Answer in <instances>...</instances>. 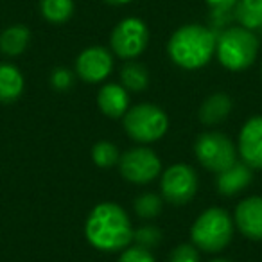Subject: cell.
<instances>
[{
    "mask_svg": "<svg viewBox=\"0 0 262 262\" xmlns=\"http://www.w3.org/2000/svg\"><path fill=\"white\" fill-rule=\"evenodd\" d=\"M133 226L120 205L106 201L92 208L84 223L88 243L101 251H122L133 241Z\"/></svg>",
    "mask_w": 262,
    "mask_h": 262,
    "instance_id": "cell-1",
    "label": "cell"
},
{
    "mask_svg": "<svg viewBox=\"0 0 262 262\" xmlns=\"http://www.w3.org/2000/svg\"><path fill=\"white\" fill-rule=\"evenodd\" d=\"M217 34L210 27L189 24L174 31L167 43V54L174 65L185 70H198L215 56Z\"/></svg>",
    "mask_w": 262,
    "mask_h": 262,
    "instance_id": "cell-2",
    "label": "cell"
},
{
    "mask_svg": "<svg viewBox=\"0 0 262 262\" xmlns=\"http://www.w3.org/2000/svg\"><path fill=\"white\" fill-rule=\"evenodd\" d=\"M258 54V38L253 31L244 27H232L217 34L215 56L225 69L241 72L251 67Z\"/></svg>",
    "mask_w": 262,
    "mask_h": 262,
    "instance_id": "cell-3",
    "label": "cell"
},
{
    "mask_svg": "<svg viewBox=\"0 0 262 262\" xmlns=\"http://www.w3.org/2000/svg\"><path fill=\"white\" fill-rule=\"evenodd\" d=\"M192 244L207 253L225 250L233 237V221L223 208L212 207L198 215L190 228Z\"/></svg>",
    "mask_w": 262,
    "mask_h": 262,
    "instance_id": "cell-4",
    "label": "cell"
},
{
    "mask_svg": "<svg viewBox=\"0 0 262 262\" xmlns=\"http://www.w3.org/2000/svg\"><path fill=\"white\" fill-rule=\"evenodd\" d=\"M124 129L135 142L151 144L160 140L167 133L169 119L158 106L142 102L127 110L124 115Z\"/></svg>",
    "mask_w": 262,
    "mask_h": 262,
    "instance_id": "cell-5",
    "label": "cell"
},
{
    "mask_svg": "<svg viewBox=\"0 0 262 262\" xmlns=\"http://www.w3.org/2000/svg\"><path fill=\"white\" fill-rule=\"evenodd\" d=\"M194 153L200 164L215 174L237 162V149L233 142L219 131L201 133L194 144Z\"/></svg>",
    "mask_w": 262,
    "mask_h": 262,
    "instance_id": "cell-6",
    "label": "cell"
},
{
    "mask_svg": "<svg viewBox=\"0 0 262 262\" xmlns=\"http://www.w3.org/2000/svg\"><path fill=\"white\" fill-rule=\"evenodd\" d=\"M149 41L147 26L140 18L129 16L115 26L110 38L112 51L122 59H135L146 51Z\"/></svg>",
    "mask_w": 262,
    "mask_h": 262,
    "instance_id": "cell-7",
    "label": "cell"
},
{
    "mask_svg": "<svg viewBox=\"0 0 262 262\" xmlns=\"http://www.w3.org/2000/svg\"><path fill=\"white\" fill-rule=\"evenodd\" d=\"M119 169L124 180L137 183V185H146L158 178V174L162 172V162L153 149L140 146L127 149L120 157Z\"/></svg>",
    "mask_w": 262,
    "mask_h": 262,
    "instance_id": "cell-8",
    "label": "cell"
},
{
    "mask_svg": "<svg viewBox=\"0 0 262 262\" xmlns=\"http://www.w3.org/2000/svg\"><path fill=\"white\" fill-rule=\"evenodd\" d=\"M162 196L172 205L189 203L198 190V174L192 167L185 164H174L162 174L160 182Z\"/></svg>",
    "mask_w": 262,
    "mask_h": 262,
    "instance_id": "cell-9",
    "label": "cell"
},
{
    "mask_svg": "<svg viewBox=\"0 0 262 262\" xmlns=\"http://www.w3.org/2000/svg\"><path fill=\"white\" fill-rule=\"evenodd\" d=\"M113 58L102 47H88L77 56L76 74L86 83H101L112 74Z\"/></svg>",
    "mask_w": 262,
    "mask_h": 262,
    "instance_id": "cell-10",
    "label": "cell"
},
{
    "mask_svg": "<svg viewBox=\"0 0 262 262\" xmlns=\"http://www.w3.org/2000/svg\"><path fill=\"white\" fill-rule=\"evenodd\" d=\"M237 149L248 167L262 169V115H255L244 122Z\"/></svg>",
    "mask_w": 262,
    "mask_h": 262,
    "instance_id": "cell-11",
    "label": "cell"
},
{
    "mask_svg": "<svg viewBox=\"0 0 262 262\" xmlns=\"http://www.w3.org/2000/svg\"><path fill=\"white\" fill-rule=\"evenodd\" d=\"M235 225L248 239L262 241V196H250L237 205Z\"/></svg>",
    "mask_w": 262,
    "mask_h": 262,
    "instance_id": "cell-12",
    "label": "cell"
},
{
    "mask_svg": "<svg viewBox=\"0 0 262 262\" xmlns=\"http://www.w3.org/2000/svg\"><path fill=\"white\" fill-rule=\"evenodd\" d=\"M97 106L110 119L124 117L129 110V92L122 84H104L97 94Z\"/></svg>",
    "mask_w": 262,
    "mask_h": 262,
    "instance_id": "cell-13",
    "label": "cell"
},
{
    "mask_svg": "<svg viewBox=\"0 0 262 262\" xmlns=\"http://www.w3.org/2000/svg\"><path fill=\"white\" fill-rule=\"evenodd\" d=\"M251 180H253L251 169L244 162L243 164L235 162L228 169L219 172L217 180H215V185H217V190L223 196H235V194L243 192L250 185Z\"/></svg>",
    "mask_w": 262,
    "mask_h": 262,
    "instance_id": "cell-14",
    "label": "cell"
},
{
    "mask_svg": "<svg viewBox=\"0 0 262 262\" xmlns=\"http://www.w3.org/2000/svg\"><path fill=\"white\" fill-rule=\"evenodd\" d=\"M24 76L11 63H0V102L11 104L24 92Z\"/></svg>",
    "mask_w": 262,
    "mask_h": 262,
    "instance_id": "cell-15",
    "label": "cell"
},
{
    "mask_svg": "<svg viewBox=\"0 0 262 262\" xmlns=\"http://www.w3.org/2000/svg\"><path fill=\"white\" fill-rule=\"evenodd\" d=\"M232 99L226 94H214L201 104L200 120L207 126H215L223 122L232 112Z\"/></svg>",
    "mask_w": 262,
    "mask_h": 262,
    "instance_id": "cell-16",
    "label": "cell"
},
{
    "mask_svg": "<svg viewBox=\"0 0 262 262\" xmlns=\"http://www.w3.org/2000/svg\"><path fill=\"white\" fill-rule=\"evenodd\" d=\"M31 40V31L29 27L16 24V26H9L8 29L2 31L0 34V52L6 56H18L27 49Z\"/></svg>",
    "mask_w": 262,
    "mask_h": 262,
    "instance_id": "cell-17",
    "label": "cell"
},
{
    "mask_svg": "<svg viewBox=\"0 0 262 262\" xmlns=\"http://www.w3.org/2000/svg\"><path fill=\"white\" fill-rule=\"evenodd\" d=\"M233 16L241 27L248 31L262 29V0H239Z\"/></svg>",
    "mask_w": 262,
    "mask_h": 262,
    "instance_id": "cell-18",
    "label": "cell"
},
{
    "mask_svg": "<svg viewBox=\"0 0 262 262\" xmlns=\"http://www.w3.org/2000/svg\"><path fill=\"white\" fill-rule=\"evenodd\" d=\"M237 2L239 0H207L210 8V29L215 34L228 29L230 24L235 20L233 11H235Z\"/></svg>",
    "mask_w": 262,
    "mask_h": 262,
    "instance_id": "cell-19",
    "label": "cell"
},
{
    "mask_svg": "<svg viewBox=\"0 0 262 262\" xmlns=\"http://www.w3.org/2000/svg\"><path fill=\"white\" fill-rule=\"evenodd\" d=\"M40 11L47 22L65 24L74 15V0H40Z\"/></svg>",
    "mask_w": 262,
    "mask_h": 262,
    "instance_id": "cell-20",
    "label": "cell"
},
{
    "mask_svg": "<svg viewBox=\"0 0 262 262\" xmlns=\"http://www.w3.org/2000/svg\"><path fill=\"white\" fill-rule=\"evenodd\" d=\"M120 79H122V86L127 92H142L149 83V74L144 65L131 61L126 63L124 69L120 70Z\"/></svg>",
    "mask_w": 262,
    "mask_h": 262,
    "instance_id": "cell-21",
    "label": "cell"
},
{
    "mask_svg": "<svg viewBox=\"0 0 262 262\" xmlns=\"http://www.w3.org/2000/svg\"><path fill=\"white\" fill-rule=\"evenodd\" d=\"M92 158H94L97 167L110 169V167H113V165L119 164L120 155L113 142H110V140H99V142L94 146V149H92Z\"/></svg>",
    "mask_w": 262,
    "mask_h": 262,
    "instance_id": "cell-22",
    "label": "cell"
},
{
    "mask_svg": "<svg viewBox=\"0 0 262 262\" xmlns=\"http://www.w3.org/2000/svg\"><path fill=\"white\" fill-rule=\"evenodd\" d=\"M135 212L142 219H155L162 212V198L153 192L140 194L135 200Z\"/></svg>",
    "mask_w": 262,
    "mask_h": 262,
    "instance_id": "cell-23",
    "label": "cell"
},
{
    "mask_svg": "<svg viewBox=\"0 0 262 262\" xmlns=\"http://www.w3.org/2000/svg\"><path fill=\"white\" fill-rule=\"evenodd\" d=\"M133 241L137 243V246L151 250V248H155L162 241V232H160V228H157V226H153V225L140 226V228H137L135 232H133Z\"/></svg>",
    "mask_w": 262,
    "mask_h": 262,
    "instance_id": "cell-24",
    "label": "cell"
},
{
    "mask_svg": "<svg viewBox=\"0 0 262 262\" xmlns=\"http://www.w3.org/2000/svg\"><path fill=\"white\" fill-rule=\"evenodd\" d=\"M51 84L54 90L58 92H67L74 86V72L65 67H58L52 70L51 74Z\"/></svg>",
    "mask_w": 262,
    "mask_h": 262,
    "instance_id": "cell-25",
    "label": "cell"
},
{
    "mask_svg": "<svg viewBox=\"0 0 262 262\" xmlns=\"http://www.w3.org/2000/svg\"><path fill=\"white\" fill-rule=\"evenodd\" d=\"M119 262H155V257L149 250L142 246H127L122 250L119 257Z\"/></svg>",
    "mask_w": 262,
    "mask_h": 262,
    "instance_id": "cell-26",
    "label": "cell"
},
{
    "mask_svg": "<svg viewBox=\"0 0 262 262\" xmlns=\"http://www.w3.org/2000/svg\"><path fill=\"white\" fill-rule=\"evenodd\" d=\"M169 262H200V253L194 244H180L172 250Z\"/></svg>",
    "mask_w": 262,
    "mask_h": 262,
    "instance_id": "cell-27",
    "label": "cell"
},
{
    "mask_svg": "<svg viewBox=\"0 0 262 262\" xmlns=\"http://www.w3.org/2000/svg\"><path fill=\"white\" fill-rule=\"evenodd\" d=\"M104 2L110 6H126V4H129V2H133V0H104Z\"/></svg>",
    "mask_w": 262,
    "mask_h": 262,
    "instance_id": "cell-28",
    "label": "cell"
},
{
    "mask_svg": "<svg viewBox=\"0 0 262 262\" xmlns=\"http://www.w3.org/2000/svg\"><path fill=\"white\" fill-rule=\"evenodd\" d=\"M210 262H232V260H228V258H214V260H210Z\"/></svg>",
    "mask_w": 262,
    "mask_h": 262,
    "instance_id": "cell-29",
    "label": "cell"
}]
</instances>
